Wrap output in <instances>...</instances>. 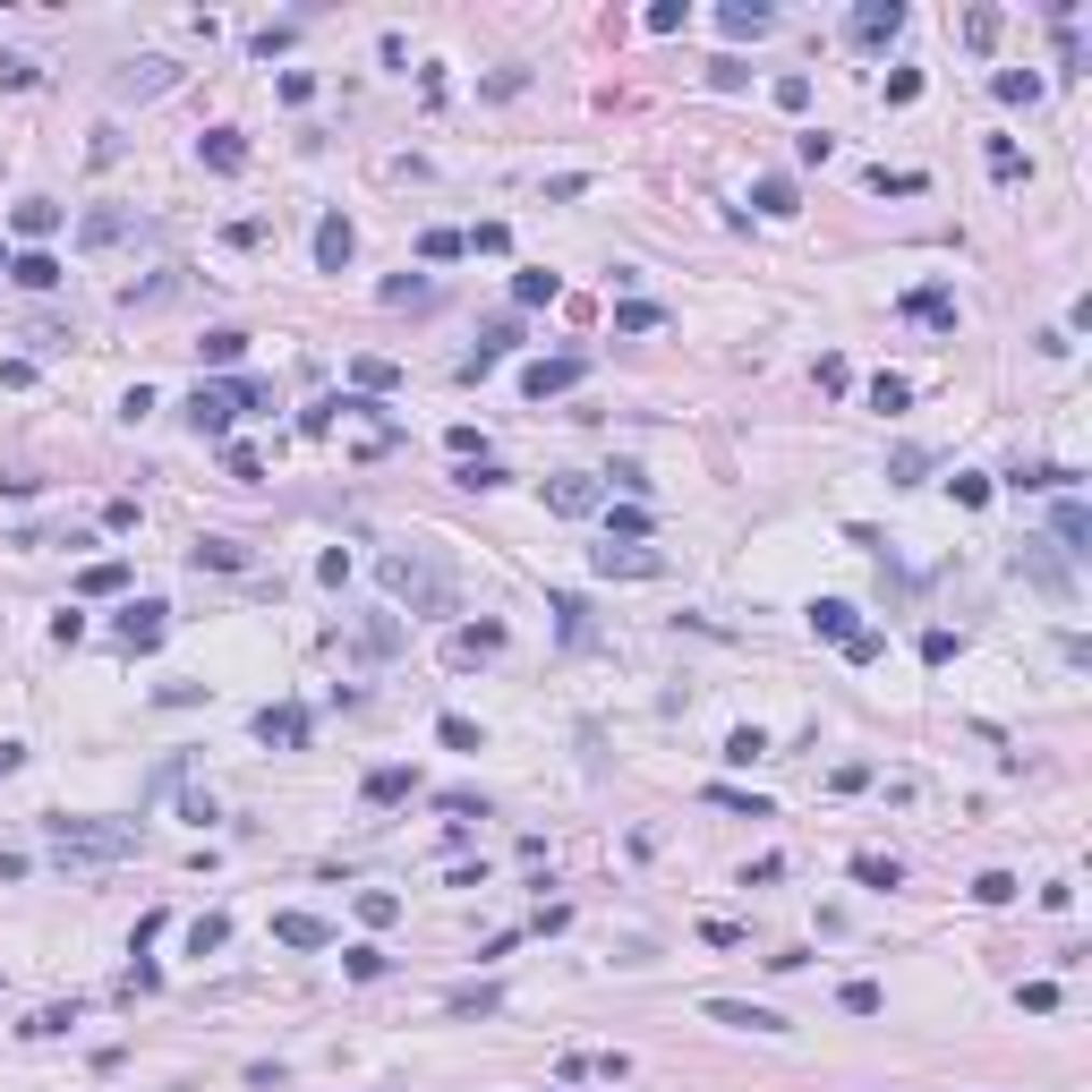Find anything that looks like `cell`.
<instances>
[{"label":"cell","instance_id":"6da1fadb","mask_svg":"<svg viewBox=\"0 0 1092 1092\" xmlns=\"http://www.w3.org/2000/svg\"><path fill=\"white\" fill-rule=\"evenodd\" d=\"M43 846L60 870H103V862H128L145 846V828L137 820H43Z\"/></svg>","mask_w":1092,"mask_h":1092},{"label":"cell","instance_id":"7a4b0ae2","mask_svg":"<svg viewBox=\"0 0 1092 1092\" xmlns=\"http://www.w3.org/2000/svg\"><path fill=\"white\" fill-rule=\"evenodd\" d=\"M375 572H384V590H393V598H410L419 614H453V581H444L427 555H384Z\"/></svg>","mask_w":1092,"mask_h":1092},{"label":"cell","instance_id":"3957f363","mask_svg":"<svg viewBox=\"0 0 1092 1092\" xmlns=\"http://www.w3.org/2000/svg\"><path fill=\"white\" fill-rule=\"evenodd\" d=\"M846 34H853V43H862V52H879V43H896V34H905V0H862V9H853V17H846Z\"/></svg>","mask_w":1092,"mask_h":1092},{"label":"cell","instance_id":"277c9868","mask_svg":"<svg viewBox=\"0 0 1092 1092\" xmlns=\"http://www.w3.org/2000/svg\"><path fill=\"white\" fill-rule=\"evenodd\" d=\"M162 632H171V607H162V598H137V607H120V649H128V657L162 649Z\"/></svg>","mask_w":1092,"mask_h":1092},{"label":"cell","instance_id":"5b68a950","mask_svg":"<svg viewBox=\"0 0 1092 1092\" xmlns=\"http://www.w3.org/2000/svg\"><path fill=\"white\" fill-rule=\"evenodd\" d=\"M700 1016L709 1024H734V1033H785V1016L777 1007H751V998H700Z\"/></svg>","mask_w":1092,"mask_h":1092},{"label":"cell","instance_id":"8992f818","mask_svg":"<svg viewBox=\"0 0 1092 1092\" xmlns=\"http://www.w3.org/2000/svg\"><path fill=\"white\" fill-rule=\"evenodd\" d=\"M598 572H607V581H657V572H666V555H649V547H598Z\"/></svg>","mask_w":1092,"mask_h":1092},{"label":"cell","instance_id":"52a82bcc","mask_svg":"<svg viewBox=\"0 0 1092 1092\" xmlns=\"http://www.w3.org/2000/svg\"><path fill=\"white\" fill-rule=\"evenodd\" d=\"M171 86H180L171 60H128L120 77H112V95H171Z\"/></svg>","mask_w":1092,"mask_h":1092},{"label":"cell","instance_id":"ba28073f","mask_svg":"<svg viewBox=\"0 0 1092 1092\" xmlns=\"http://www.w3.org/2000/svg\"><path fill=\"white\" fill-rule=\"evenodd\" d=\"M581 375H590V367H581V359H538V367H529V375H521V393H529V401H547V393H572Z\"/></svg>","mask_w":1092,"mask_h":1092},{"label":"cell","instance_id":"9c48e42d","mask_svg":"<svg viewBox=\"0 0 1092 1092\" xmlns=\"http://www.w3.org/2000/svg\"><path fill=\"white\" fill-rule=\"evenodd\" d=\"M1050 529H1059V547H1067L1076 564H1084V555H1092V512H1084V504H1076V495H1059V512H1050Z\"/></svg>","mask_w":1092,"mask_h":1092},{"label":"cell","instance_id":"30bf717a","mask_svg":"<svg viewBox=\"0 0 1092 1092\" xmlns=\"http://www.w3.org/2000/svg\"><path fill=\"white\" fill-rule=\"evenodd\" d=\"M351 256H359V240H351V223H342V214H325V223H316V265H325V273H342Z\"/></svg>","mask_w":1092,"mask_h":1092},{"label":"cell","instance_id":"8fae6325","mask_svg":"<svg viewBox=\"0 0 1092 1092\" xmlns=\"http://www.w3.org/2000/svg\"><path fill=\"white\" fill-rule=\"evenodd\" d=\"M547 512H564V521L598 512V479H547Z\"/></svg>","mask_w":1092,"mask_h":1092},{"label":"cell","instance_id":"7c38bea8","mask_svg":"<svg viewBox=\"0 0 1092 1092\" xmlns=\"http://www.w3.org/2000/svg\"><path fill=\"white\" fill-rule=\"evenodd\" d=\"M256 742H282V751H299V742H308V709H256Z\"/></svg>","mask_w":1092,"mask_h":1092},{"label":"cell","instance_id":"4fadbf2b","mask_svg":"<svg viewBox=\"0 0 1092 1092\" xmlns=\"http://www.w3.org/2000/svg\"><path fill=\"white\" fill-rule=\"evenodd\" d=\"M9 223H17V240H52V231H60V205H52V197H17Z\"/></svg>","mask_w":1092,"mask_h":1092},{"label":"cell","instance_id":"5bb4252c","mask_svg":"<svg viewBox=\"0 0 1092 1092\" xmlns=\"http://www.w3.org/2000/svg\"><path fill=\"white\" fill-rule=\"evenodd\" d=\"M1016 572H1024V581H1033L1041 598H1067V572H1059V564H1050L1041 547H1016Z\"/></svg>","mask_w":1092,"mask_h":1092},{"label":"cell","instance_id":"9a60e30c","mask_svg":"<svg viewBox=\"0 0 1092 1092\" xmlns=\"http://www.w3.org/2000/svg\"><path fill=\"white\" fill-rule=\"evenodd\" d=\"M273 939H282V948H334V931H325L316 913H273Z\"/></svg>","mask_w":1092,"mask_h":1092},{"label":"cell","instance_id":"2e32d148","mask_svg":"<svg viewBox=\"0 0 1092 1092\" xmlns=\"http://www.w3.org/2000/svg\"><path fill=\"white\" fill-rule=\"evenodd\" d=\"M197 154H205L214 171H247V145H240V128H205V137H197Z\"/></svg>","mask_w":1092,"mask_h":1092},{"label":"cell","instance_id":"e0dca14e","mask_svg":"<svg viewBox=\"0 0 1092 1092\" xmlns=\"http://www.w3.org/2000/svg\"><path fill=\"white\" fill-rule=\"evenodd\" d=\"M9 273H17L26 290H52V282H60V256H52V247H26V256H9Z\"/></svg>","mask_w":1092,"mask_h":1092},{"label":"cell","instance_id":"ac0fdd59","mask_svg":"<svg viewBox=\"0 0 1092 1092\" xmlns=\"http://www.w3.org/2000/svg\"><path fill=\"white\" fill-rule=\"evenodd\" d=\"M905 316H922V325H956V299H948L939 282H922V290H905Z\"/></svg>","mask_w":1092,"mask_h":1092},{"label":"cell","instance_id":"d6986e66","mask_svg":"<svg viewBox=\"0 0 1092 1092\" xmlns=\"http://www.w3.org/2000/svg\"><path fill=\"white\" fill-rule=\"evenodd\" d=\"M811 632L846 649V640H853V632H862V623H853V607H846V598H820V607H811Z\"/></svg>","mask_w":1092,"mask_h":1092},{"label":"cell","instance_id":"ffe728a7","mask_svg":"<svg viewBox=\"0 0 1092 1092\" xmlns=\"http://www.w3.org/2000/svg\"><path fill=\"white\" fill-rule=\"evenodd\" d=\"M504 649V623H470V632H453V666H470V657H495Z\"/></svg>","mask_w":1092,"mask_h":1092},{"label":"cell","instance_id":"44dd1931","mask_svg":"<svg viewBox=\"0 0 1092 1092\" xmlns=\"http://www.w3.org/2000/svg\"><path fill=\"white\" fill-rule=\"evenodd\" d=\"M197 572H247V555L231 547V538H197V555H188Z\"/></svg>","mask_w":1092,"mask_h":1092},{"label":"cell","instance_id":"7402d4cb","mask_svg":"<svg viewBox=\"0 0 1092 1092\" xmlns=\"http://www.w3.org/2000/svg\"><path fill=\"white\" fill-rule=\"evenodd\" d=\"M718 17H726V34H768L777 26V9H760V0H726Z\"/></svg>","mask_w":1092,"mask_h":1092},{"label":"cell","instance_id":"603a6c76","mask_svg":"<svg viewBox=\"0 0 1092 1092\" xmlns=\"http://www.w3.org/2000/svg\"><path fill=\"white\" fill-rule=\"evenodd\" d=\"M981 162H990V180H1007V188L1024 180V154H1016V137H990V145H981Z\"/></svg>","mask_w":1092,"mask_h":1092},{"label":"cell","instance_id":"cb8c5ba5","mask_svg":"<svg viewBox=\"0 0 1092 1092\" xmlns=\"http://www.w3.org/2000/svg\"><path fill=\"white\" fill-rule=\"evenodd\" d=\"M555 290H564V282H555V273H538V265H529V273H512V299H521V308H555Z\"/></svg>","mask_w":1092,"mask_h":1092},{"label":"cell","instance_id":"d4e9b609","mask_svg":"<svg viewBox=\"0 0 1092 1092\" xmlns=\"http://www.w3.org/2000/svg\"><path fill=\"white\" fill-rule=\"evenodd\" d=\"M922 188H931L922 171H888V162L870 171V197H922Z\"/></svg>","mask_w":1092,"mask_h":1092},{"label":"cell","instance_id":"484cf974","mask_svg":"<svg viewBox=\"0 0 1092 1092\" xmlns=\"http://www.w3.org/2000/svg\"><path fill=\"white\" fill-rule=\"evenodd\" d=\"M751 205H760V214H777V223H785V214H803V205H794V180H760V188H751Z\"/></svg>","mask_w":1092,"mask_h":1092},{"label":"cell","instance_id":"4316f807","mask_svg":"<svg viewBox=\"0 0 1092 1092\" xmlns=\"http://www.w3.org/2000/svg\"><path fill=\"white\" fill-rule=\"evenodd\" d=\"M666 325V308H649V299H623L614 308V334H657Z\"/></svg>","mask_w":1092,"mask_h":1092},{"label":"cell","instance_id":"83f0119b","mask_svg":"<svg viewBox=\"0 0 1092 1092\" xmlns=\"http://www.w3.org/2000/svg\"><path fill=\"white\" fill-rule=\"evenodd\" d=\"M410 785H419L410 768H367V803H401Z\"/></svg>","mask_w":1092,"mask_h":1092},{"label":"cell","instance_id":"f1b7e54d","mask_svg":"<svg viewBox=\"0 0 1092 1092\" xmlns=\"http://www.w3.org/2000/svg\"><path fill=\"white\" fill-rule=\"evenodd\" d=\"M223 939H231V922H223V913H197V922H188V956H214Z\"/></svg>","mask_w":1092,"mask_h":1092},{"label":"cell","instance_id":"f546056e","mask_svg":"<svg viewBox=\"0 0 1092 1092\" xmlns=\"http://www.w3.org/2000/svg\"><path fill=\"white\" fill-rule=\"evenodd\" d=\"M69 1024H77V1007H34L17 1033H26V1041H52V1033H69Z\"/></svg>","mask_w":1092,"mask_h":1092},{"label":"cell","instance_id":"4dcf8cb0","mask_svg":"<svg viewBox=\"0 0 1092 1092\" xmlns=\"http://www.w3.org/2000/svg\"><path fill=\"white\" fill-rule=\"evenodd\" d=\"M197 351H205V359H214V367H240V351H247V334H240V325H223V334H205V342H197Z\"/></svg>","mask_w":1092,"mask_h":1092},{"label":"cell","instance_id":"1f68e13d","mask_svg":"<svg viewBox=\"0 0 1092 1092\" xmlns=\"http://www.w3.org/2000/svg\"><path fill=\"white\" fill-rule=\"evenodd\" d=\"M77 240H86V247H112V240H128V214H112V205H103V214H86V231H77Z\"/></svg>","mask_w":1092,"mask_h":1092},{"label":"cell","instance_id":"d6a6232c","mask_svg":"<svg viewBox=\"0 0 1092 1092\" xmlns=\"http://www.w3.org/2000/svg\"><path fill=\"white\" fill-rule=\"evenodd\" d=\"M990 86H998V103H1033V95H1041V77H1033V69H998Z\"/></svg>","mask_w":1092,"mask_h":1092},{"label":"cell","instance_id":"836d02e7","mask_svg":"<svg viewBox=\"0 0 1092 1092\" xmlns=\"http://www.w3.org/2000/svg\"><path fill=\"white\" fill-rule=\"evenodd\" d=\"M853 879H862V888H896V879H905V870H896V862H888V853H853Z\"/></svg>","mask_w":1092,"mask_h":1092},{"label":"cell","instance_id":"e575fe53","mask_svg":"<svg viewBox=\"0 0 1092 1092\" xmlns=\"http://www.w3.org/2000/svg\"><path fill=\"white\" fill-rule=\"evenodd\" d=\"M120 581H128V564H86V572H77V590H86V598H112Z\"/></svg>","mask_w":1092,"mask_h":1092},{"label":"cell","instance_id":"d590c367","mask_svg":"<svg viewBox=\"0 0 1092 1092\" xmlns=\"http://www.w3.org/2000/svg\"><path fill=\"white\" fill-rule=\"evenodd\" d=\"M359 640L375 649V657H393V649H401V623H393V614H367V623H359Z\"/></svg>","mask_w":1092,"mask_h":1092},{"label":"cell","instance_id":"8d00e7d4","mask_svg":"<svg viewBox=\"0 0 1092 1092\" xmlns=\"http://www.w3.org/2000/svg\"><path fill=\"white\" fill-rule=\"evenodd\" d=\"M393 913H401V896H393V888H367V896H359V922H367V931H384Z\"/></svg>","mask_w":1092,"mask_h":1092},{"label":"cell","instance_id":"74e56055","mask_svg":"<svg viewBox=\"0 0 1092 1092\" xmlns=\"http://www.w3.org/2000/svg\"><path fill=\"white\" fill-rule=\"evenodd\" d=\"M760 751H768V734H760V726H734L726 734V760H734V768H751Z\"/></svg>","mask_w":1092,"mask_h":1092},{"label":"cell","instance_id":"f35d334b","mask_svg":"<svg viewBox=\"0 0 1092 1092\" xmlns=\"http://www.w3.org/2000/svg\"><path fill=\"white\" fill-rule=\"evenodd\" d=\"M607 529L623 538V547H640V538H649V512H640V504H623V512H607Z\"/></svg>","mask_w":1092,"mask_h":1092},{"label":"cell","instance_id":"ab89813d","mask_svg":"<svg viewBox=\"0 0 1092 1092\" xmlns=\"http://www.w3.org/2000/svg\"><path fill=\"white\" fill-rule=\"evenodd\" d=\"M683 26H692L683 0H657V9H649V34H683Z\"/></svg>","mask_w":1092,"mask_h":1092},{"label":"cell","instance_id":"60d3db41","mask_svg":"<svg viewBox=\"0 0 1092 1092\" xmlns=\"http://www.w3.org/2000/svg\"><path fill=\"white\" fill-rule=\"evenodd\" d=\"M803 103H811V77L785 69V77H777V112H803Z\"/></svg>","mask_w":1092,"mask_h":1092},{"label":"cell","instance_id":"b9f144b4","mask_svg":"<svg viewBox=\"0 0 1092 1092\" xmlns=\"http://www.w3.org/2000/svg\"><path fill=\"white\" fill-rule=\"evenodd\" d=\"M973 896H981V905H1007V896H1016V870H981Z\"/></svg>","mask_w":1092,"mask_h":1092},{"label":"cell","instance_id":"7bdbcfd3","mask_svg":"<svg viewBox=\"0 0 1092 1092\" xmlns=\"http://www.w3.org/2000/svg\"><path fill=\"white\" fill-rule=\"evenodd\" d=\"M34 77H43V69H34V60H26V52H0V86H17V95H26V86H34Z\"/></svg>","mask_w":1092,"mask_h":1092},{"label":"cell","instance_id":"ee69618b","mask_svg":"<svg viewBox=\"0 0 1092 1092\" xmlns=\"http://www.w3.org/2000/svg\"><path fill=\"white\" fill-rule=\"evenodd\" d=\"M905 401H913L905 375H879V384H870V410H905Z\"/></svg>","mask_w":1092,"mask_h":1092},{"label":"cell","instance_id":"f6af8a7d","mask_svg":"<svg viewBox=\"0 0 1092 1092\" xmlns=\"http://www.w3.org/2000/svg\"><path fill=\"white\" fill-rule=\"evenodd\" d=\"M462 247H479V256H504V247H512V231H504V223H479V231H470Z\"/></svg>","mask_w":1092,"mask_h":1092},{"label":"cell","instance_id":"bcb514c9","mask_svg":"<svg viewBox=\"0 0 1092 1092\" xmlns=\"http://www.w3.org/2000/svg\"><path fill=\"white\" fill-rule=\"evenodd\" d=\"M709 803H726V811H751V820H768V803H760V794H734V785H709Z\"/></svg>","mask_w":1092,"mask_h":1092},{"label":"cell","instance_id":"7dc6e473","mask_svg":"<svg viewBox=\"0 0 1092 1092\" xmlns=\"http://www.w3.org/2000/svg\"><path fill=\"white\" fill-rule=\"evenodd\" d=\"M223 470H231V479H265V462H256L247 444H223Z\"/></svg>","mask_w":1092,"mask_h":1092},{"label":"cell","instance_id":"c3c4849f","mask_svg":"<svg viewBox=\"0 0 1092 1092\" xmlns=\"http://www.w3.org/2000/svg\"><path fill=\"white\" fill-rule=\"evenodd\" d=\"M555 614H564V640H590V607L581 598H555Z\"/></svg>","mask_w":1092,"mask_h":1092},{"label":"cell","instance_id":"681fc988","mask_svg":"<svg viewBox=\"0 0 1092 1092\" xmlns=\"http://www.w3.org/2000/svg\"><path fill=\"white\" fill-rule=\"evenodd\" d=\"M846 1016H879V981H846Z\"/></svg>","mask_w":1092,"mask_h":1092},{"label":"cell","instance_id":"f907efd6","mask_svg":"<svg viewBox=\"0 0 1092 1092\" xmlns=\"http://www.w3.org/2000/svg\"><path fill=\"white\" fill-rule=\"evenodd\" d=\"M419 256H427V265H444V256H462V231H427V240H419Z\"/></svg>","mask_w":1092,"mask_h":1092},{"label":"cell","instance_id":"816d5d0a","mask_svg":"<svg viewBox=\"0 0 1092 1092\" xmlns=\"http://www.w3.org/2000/svg\"><path fill=\"white\" fill-rule=\"evenodd\" d=\"M436 734H444L453 751H479V726H470V718H436Z\"/></svg>","mask_w":1092,"mask_h":1092},{"label":"cell","instance_id":"f5cc1de1","mask_svg":"<svg viewBox=\"0 0 1092 1092\" xmlns=\"http://www.w3.org/2000/svg\"><path fill=\"white\" fill-rule=\"evenodd\" d=\"M351 375H359L367 393H384V384H393V359H351Z\"/></svg>","mask_w":1092,"mask_h":1092},{"label":"cell","instance_id":"db71d44e","mask_svg":"<svg viewBox=\"0 0 1092 1092\" xmlns=\"http://www.w3.org/2000/svg\"><path fill=\"white\" fill-rule=\"evenodd\" d=\"M965 34L981 43V52H990V43H998V9H973V17H965Z\"/></svg>","mask_w":1092,"mask_h":1092},{"label":"cell","instance_id":"11a10c76","mask_svg":"<svg viewBox=\"0 0 1092 1092\" xmlns=\"http://www.w3.org/2000/svg\"><path fill=\"white\" fill-rule=\"evenodd\" d=\"M444 1007H453V1016H486V1007H495V990H453Z\"/></svg>","mask_w":1092,"mask_h":1092},{"label":"cell","instance_id":"9f6ffc18","mask_svg":"<svg viewBox=\"0 0 1092 1092\" xmlns=\"http://www.w3.org/2000/svg\"><path fill=\"white\" fill-rule=\"evenodd\" d=\"M384 973V948H351V981H375Z\"/></svg>","mask_w":1092,"mask_h":1092},{"label":"cell","instance_id":"6f0895ef","mask_svg":"<svg viewBox=\"0 0 1092 1092\" xmlns=\"http://www.w3.org/2000/svg\"><path fill=\"white\" fill-rule=\"evenodd\" d=\"M948 486H956V504H990V479H973V470H956Z\"/></svg>","mask_w":1092,"mask_h":1092},{"label":"cell","instance_id":"680465c9","mask_svg":"<svg viewBox=\"0 0 1092 1092\" xmlns=\"http://www.w3.org/2000/svg\"><path fill=\"white\" fill-rule=\"evenodd\" d=\"M26 768V742H0V777H17Z\"/></svg>","mask_w":1092,"mask_h":1092},{"label":"cell","instance_id":"91938a15","mask_svg":"<svg viewBox=\"0 0 1092 1092\" xmlns=\"http://www.w3.org/2000/svg\"><path fill=\"white\" fill-rule=\"evenodd\" d=\"M0 273H9V256H0Z\"/></svg>","mask_w":1092,"mask_h":1092}]
</instances>
